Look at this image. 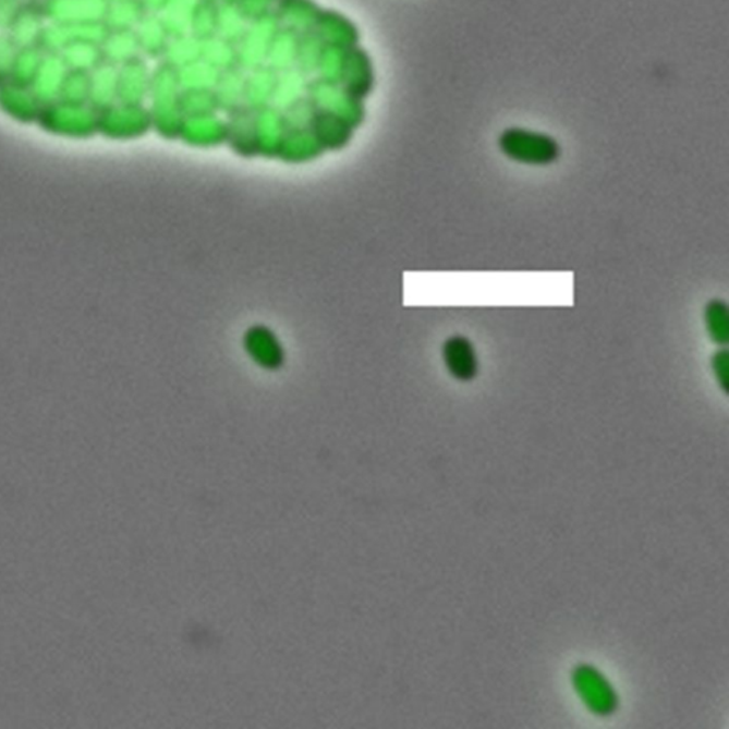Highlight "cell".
Wrapping results in <instances>:
<instances>
[{
	"instance_id": "obj_1",
	"label": "cell",
	"mask_w": 729,
	"mask_h": 729,
	"mask_svg": "<svg viewBox=\"0 0 729 729\" xmlns=\"http://www.w3.org/2000/svg\"><path fill=\"white\" fill-rule=\"evenodd\" d=\"M180 93L179 69L171 66L166 60H160L151 73L148 96L153 101L150 110L153 124L162 134L181 132L184 116L180 109Z\"/></svg>"
},
{
	"instance_id": "obj_2",
	"label": "cell",
	"mask_w": 729,
	"mask_h": 729,
	"mask_svg": "<svg viewBox=\"0 0 729 729\" xmlns=\"http://www.w3.org/2000/svg\"><path fill=\"white\" fill-rule=\"evenodd\" d=\"M498 146L501 155L524 166H550L561 156L560 144L550 134L523 127L503 130Z\"/></svg>"
},
{
	"instance_id": "obj_3",
	"label": "cell",
	"mask_w": 729,
	"mask_h": 729,
	"mask_svg": "<svg viewBox=\"0 0 729 729\" xmlns=\"http://www.w3.org/2000/svg\"><path fill=\"white\" fill-rule=\"evenodd\" d=\"M571 687L590 713L608 718L620 707L619 694L610 680L593 664L580 663L571 670Z\"/></svg>"
},
{
	"instance_id": "obj_4",
	"label": "cell",
	"mask_w": 729,
	"mask_h": 729,
	"mask_svg": "<svg viewBox=\"0 0 729 729\" xmlns=\"http://www.w3.org/2000/svg\"><path fill=\"white\" fill-rule=\"evenodd\" d=\"M306 96L314 101L318 110L327 111L347 120L352 127H357L365 122V101L350 95L339 83L320 81L311 77L306 85Z\"/></svg>"
},
{
	"instance_id": "obj_5",
	"label": "cell",
	"mask_w": 729,
	"mask_h": 729,
	"mask_svg": "<svg viewBox=\"0 0 729 729\" xmlns=\"http://www.w3.org/2000/svg\"><path fill=\"white\" fill-rule=\"evenodd\" d=\"M280 27L281 23L274 12L250 22L248 29L239 45L241 69L248 72L267 64L269 48Z\"/></svg>"
},
{
	"instance_id": "obj_6",
	"label": "cell",
	"mask_w": 729,
	"mask_h": 729,
	"mask_svg": "<svg viewBox=\"0 0 729 729\" xmlns=\"http://www.w3.org/2000/svg\"><path fill=\"white\" fill-rule=\"evenodd\" d=\"M339 85L362 101L373 96L376 87L375 63L373 56L361 45L347 50Z\"/></svg>"
},
{
	"instance_id": "obj_7",
	"label": "cell",
	"mask_w": 729,
	"mask_h": 729,
	"mask_svg": "<svg viewBox=\"0 0 729 729\" xmlns=\"http://www.w3.org/2000/svg\"><path fill=\"white\" fill-rule=\"evenodd\" d=\"M153 124L150 110L142 105H125L107 118L97 119V132L107 138H133L142 136Z\"/></svg>"
},
{
	"instance_id": "obj_8",
	"label": "cell",
	"mask_w": 729,
	"mask_h": 729,
	"mask_svg": "<svg viewBox=\"0 0 729 729\" xmlns=\"http://www.w3.org/2000/svg\"><path fill=\"white\" fill-rule=\"evenodd\" d=\"M446 369L458 382H472L479 375L481 362L476 348L467 337L452 336L442 347Z\"/></svg>"
},
{
	"instance_id": "obj_9",
	"label": "cell",
	"mask_w": 729,
	"mask_h": 729,
	"mask_svg": "<svg viewBox=\"0 0 729 729\" xmlns=\"http://www.w3.org/2000/svg\"><path fill=\"white\" fill-rule=\"evenodd\" d=\"M314 31L325 41V45L332 46V48L348 50L361 45L360 26L337 9L323 8Z\"/></svg>"
},
{
	"instance_id": "obj_10",
	"label": "cell",
	"mask_w": 729,
	"mask_h": 729,
	"mask_svg": "<svg viewBox=\"0 0 729 729\" xmlns=\"http://www.w3.org/2000/svg\"><path fill=\"white\" fill-rule=\"evenodd\" d=\"M323 7L317 0H278L276 13L281 26L290 27L304 34L315 29Z\"/></svg>"
},
{
	"instance_id": "obj_11",
	"label": "cell",
	"mask_w": 729,
	"mask_h": 729,
	"mask_svg": "<svg viewBox=\"0 0 729 729\" xmlns=\"http://www.w3.org/2000/svg\"><path fill=\"white\" fill-rule=\"evenodd\" d=\"M278 76L280 73L274 71L268 64L248 71L247 78H245V106L254 111L271 106Z\"/></svg>"
},
{
	"instance_id": "obj_12",
	"label": "cell",
	"mask_w": 729,
	"mask_h": 729,
	"mask_svg": "<svg viewBox=\"0 0 729 729\" xmlns=\"http://www.w3.org/2000/svg\"><path fill=\"white\" fill-rule=\"evenodd\" d=\"M122 96L125 105H142L150 93L151 71L142 56L125 62Z\"/></svg>"
},
{
	"instance_id": "obj_13",
	"label": "cell",
	"mask_w": 729,
	"mask_h": 729,
	"mask_svg": "<svg viewBox=\"0 0 729 729\" xmlns=\"http://www.w3.org/2000/svg\"><path fill=\"white\" fill-rule=\"evenodd\" d=\"M136 35L141 50L147 58L159 60V62L165 59L171 36L160 15L148 13L138 25Z\"/></svg>"
},
{
	"instance_id": "obj_14",
	"label": "cell",
	"mask_w": 729,
	"mask_h": 729,
	"mask_svg": "<svg viewBox=\"0 0 729 729\" xmlns=\"http://www.w3.org/2000/svg\"><path fill=\"white\" fill-rule=\"evenodd\" d=\"M245 78H247V72L241 68L221 72L214 87L220 111L229 114L230 111L245 105Z\"/></svg>"
},
{
	"instance_id": "obj_15",
	"label": "cell",
	"mask_w": 729,
	"mask_h": 729,
	"mask_svg": "<svg viewBox=\"0 0 729 729\" xmlns=\"http://www.w3.org/2000/svg\"><path fill=\"white\" fill-rule=\"evenodd\" d=\"M299 32L290 27L281 26L274 36L271 48H269L267 64L278 73L290 71L295 68L296 56L300 46Z\"/></svg>"
},
{
	"instance_id": "obj_16",
	"label": "cell",
	"mask_w": 729,
	"mask_h": 729,
	"mask_svg": "<svg viewBox=\"0 0 729 729\" xmlns=\"http://www.w3.org/2000/svg\"><path fill=\"white\" fill-rule=\"evenodd\" d=\"M202 56L203 41L193 35L185 34L171 37L162 60L175 69H183L202 60Z\"/></svg>"
},
{
	"instance_id": "obj_17",
	"label": "cell",
	"mask_w": 729,
	"mask_h": 729,
	"mask_svg": "<svg viewBox=\"0 0 729 729\" xmlns=\"http://www.w3.org/2000/svg\"><path fill=\"white\" fill-rule=\"evenodd\" d=\"M202 60L220 72L240 68L239 46L221 39L220 36H214L203 41Z\"/></svg>"
},
{
	"instance_id": "obj_18",
	"label": "cell",
	"mask_w": 729,
	"mask_h": 729,
	"mask_svg": "<svg viewBox=\"0 0 729 729\" xmlns=\"http://www.w3.org/2000/svg\"><path fill=\"white\" fill-rule=\"evenodd\" d=\"M248 25L250 21L241 12L239 4L220 2V8H218L217 36L239 46L245 36V32L248 29Z\"/></svg>"
},
{
	"instance_id": "obj_19",
	"label": "cell",
	"mask_w": 729,
	"mask_h": 729,
	"mask_svg": "<svg viewBox=\"0 0 729 729\" xmlns=\"http://www.w3.org/2000/svg\"><path fill=\"white\" fill-rule=\"evenodd\" d=\"M704 324L709 339L717 347L729 342V308L724 300L714 299L704 306Z\"/></svg>"
},
{
	"instance_id": "obj_20",
	"label": "cell",
	"mask_w": 729,
	"mask_h": 729,
	"mask_svg": "<svg viewBox=\"0 0 729 729\" xmlns=\"http://www.w3.org/2000/svg\"><path fill=\"white\" fill-rule=\"evenodd\" d=\"M309 78L301 73L299 69H290V71L281 72L278 76L276 95H274L272 106L280 110L287 109L288 106L300 100L306 95V85Z\"/></svg>"
},
{
	"instance_id": "obj_21",
	"label": "cell",
	"mask_w": 729,
	"mask_h": 729,
	"mask_svg": "<svg viewBox=\"0 0 729 729\" xmlns=\"http://www.w3.org/2000/svg\"><path fill=\"white\" fill-rule=\"evenodd\" d=\"M327 45L320 39L315 31L304 32L300 35L299 56H296L295 69L306 77L317 76L318 64Z\"/></svg>"
},
{
	"instance_id": "obj_22",
	"label": "cell",
	"mask_w": 729,
	"mask_h": 729,
	"mask_svg": "<svg viewBox=\"0 0 729 729\" xmlns=\"http://www.w3.org/2000/svg\"><path fill=\"white\" fill-rule=\"evenodd\" d=\"M199 0H169L160 17L171 37L189 34Z\"/></svg>"
},
{
	"instance_id": "obj_23",
	"label": "cell",
	"mask_w": 729,
	"mask_h": 729,
	"mask_svg": "<svg viewBox=\"0 0 729 729\" xmlns=\"http://www.w3.org/2000/svg\"><path fill=\"white\" fill-rule=\"evenodd\" d=\"M227 132H229V127L216 114L185 118L183 125H181V133L196 142L217 141L220 136H224Z\"/></svg>"
},
{
	"instance_id": "obj_24",
	"label": "cell",
	"mask_w": 729,
	"mask_h": 729,
	"mask_svg": "<svg viewBox=\"0 0 729 729\" xmlns=\"http://www.w3.org/2000/svg\"><path fill=\"white\" fill-rule=\"evenodd\" d=\"M311 127L314 129L315 136L320 141L338 144L350 141L352 129H354L347 120L323 110H318Z\"/></svg>"
},
{
	"instance_id": "obj_25",
	"label": "cell",
	"mask_w": 729,
	"mask_h": 729,
	"mask_svg": "<svg viewBox=\"0 0 729 729\" xmlns=\"http://www.w3.org/2000/svg\"><path fill=\"white\" fill-rule=\"evenodd\" d=\"M180 109L184 119L216 114L217 111H220L214 89H181Z\"/></svg>"
},
{
	"instance_id": "obj_26",
	"label": "cell",
	"mask_w": 729,
	"mask_h": 729,
	"mask_svg": "<svg viewBox=\"0 0 729 729\" xmlns=\"http://www.w3.org/2000/svg\"><path fill=\"white\" fill-rule=\"evenodd\" d=\"M220 71L214 69L211 64L198 60V62L190 64L183 69H179V81L181 89H214L218 78H220Z\"/></svg>"
},
{
	"instance_id": "obj_27",
	"label": "cell",
	"mask_w": 729,
	"mask_h": 729,
	"mask_svg": "<svg viewBox=\"0 0 729 729\" xmlns=\"http://www.w3.org/2000/svg\"><path fill=\"white\" fill-rule=\"evenodd\" d=\"M218 8H220L218 0H199L193 13L189 34L202 41L217 36Z\"/></svg>"
},
{
	"instance_id": "obj_28",
	"label": "cell",
	"mask_w": 729,
	"mask_h": 729,
	"mask_svg": "<svg viewBox=\"0 0 729 729\" xmlns=\"http://www.w3.org/2000/svg\"><path fill=\"white\" fill-rule=\"evenodd\" d=\"M345 53L347 50L327 46L323 58L319 60L317 76L315 77L329 83H341Z\"/></svg>"
},
{
	"instance_id": "obj_29",
	"label": "cell",
	"mask_w": 729,
	"mask_h": 729,
	"mask_svg": "<svg viewBox=\"0 0 729 729\" xmlns=\"http://www.w3.org/2000/svg\"><path fill=\"white\" fill-rule=\"evenodd\" d=\"M317 113L318 107L306 95L282 110L285 124L292 125L295 129L308 127V125L313 124Z\"/></svg>"
},
{
	"instance_id": "obj_30",
	"label": "cell",
	"mask_w": 729,
	"mask_h": 729,
	"mask_svg": "<svg viewBox=\"0 0 729 729\" xmlns=\"http://www.w3.org/2000/svg\"><path fill=\"white\" fill-rule=\"evenodd\" d=\"M712 368L717 380L718 387L722 392H729V352L727 347H719V350L714 352L712 357Z\"/></svg>"
},
{
	"instance_id": "obj_31",
	"label": "cell",
	"mask_w": 729,
	"mask_h": 729,
	"mask_svg": "<svg viewBox=\"0 0 729 729\" xmlns=\"http://www.w3.org/2000/svg\"><path fill=\"white\" fill-rule=\"evenodd\" d=\"M277 2L278 0H241L239 7L245 17H247L250 22H253L255 19L266 16L268 13L274 12Z\"/></svg>"
},
{
	"instance_id": "obj_32",
	"label": "cell",
	"mask_w": 729,
	"mask_h": 729,
	"mask_svg": "<svg viewBox=\"0 0 729 729\" xmlns=\"http://www.w3.org/2000/svg\"><path fill=\"white\" fill-rule=\"evenodd\" d=\"M143 3L148 13H153V15H161L167 3H169V0H143Z\"/></svg>"
},
{
	"instance_id": "obj_33",
	"label": "cell",
	"mask_w": 729,
	"mask_h": 729,
	"mask_svg": "<svg viewBox=\"0 0 729 729\" xmlns=\"http://www.w3.org/2000/svg\"><path fill=\"white\" fill-rule=\"evenodd\" d=\"M222 3L239 4L241 0H220Z\"/></svg>"
},
{
	"instance_id": "obj_34",
	"label": "cell",
	"mask_w": 729,
	"mask_h": 729,
	"mask_svg": "<svg viewBox=\"0 0 729 729\" xmlns=\"http://www.w3.org/2000/svg\"><path fill=\"white\" fill-rule=\"evenodd\" d=\"M218 2H220V0H218Z\"/></svg>"
}]
</instances>
